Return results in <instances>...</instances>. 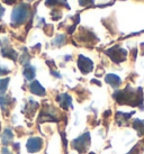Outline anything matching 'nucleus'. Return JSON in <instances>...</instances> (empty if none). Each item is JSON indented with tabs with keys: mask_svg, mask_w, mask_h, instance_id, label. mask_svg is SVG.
Masks as SVG:
<instances>
[{
	"mask_svg": "<svg viewBox=\"0 0 144 154\" xmlns=\"http://www.w3.org/2000/svg\"><path fill=\"white\" fill-rule=\"evenodd\" d=\"M114 98L119 103H127V105H132V106H137V105L142 103V90L139 89L135 92L132 88L127 87L123 91H117L116 94H114Z\"/></svg>",
	"mask_w": 144,
	"mask_h": 154,
	"instance_id": "f257e3e1",
	"label": "nucleus"
},
{
	"mask_svg": "<svg viewBox=\"0 0 144 154\" xmlns=\"http://www.w3.org/2000/svg\"><path fill=\"white\" fill-rule=\"evenodd\" d=\"M28 15H30V6L28 5L21 4L19 6H17L16 8L14 9L13 15H11L13 25H21L23 23L26 22V19L28 18Z\"/></svg>",
	"mask_w": 144,
	"mask_h": 154,
	"instance_id": "f03ea898",
	"label": "nucleus"
},
{
	"mask_svg": "<svg viewBox=\"0 0 144 154\" xmlns=\"http://www.w3.org/2000/svg\"><path fill=\"white\" fill-rule=\"evenodd\" d=\"M72 144H73V147L77 149L80 153L86 152V150L89 147V144H90L89 134H88V133H86V134H83L82 136L78 137L77 140H74V141L72 142Z\"/></svg>",
	"mask_w": 144,
	"mask_h": 154,
	"instance_id": "7ed1b4c3",
	"label": "nucleus"
},
{
	"mask_svg": "<svg viewBox=\"0 0 144 154\" xmlns=\"http://www.w3.org/2000/svg\"><path fill=\"white\" fill-rule=\"evenodd\" d=\"M106 53L110 56V59L114 61V62H116V63H119V62H122V61H125L126 55H127V53L125 50L119 48V47H117V46L108 50Z\"/></svg>",
	"mask_w": 144,
	"mask_h": 154,
	"instance_id": "20e7f679",
	"label": "nucleus"
},
{
	"mask_svg": "<svg viewBox=\"0 0 144 154\" xmlns=\"http://www.w3.org/2000/svg\"><path fill=\"white\" fill-rule=\"evenodd\" d=\"M78 66H79V69H80V71L82 73H89L90 71H92L93 64L91 60H89L88 57L80 55L79 60H78Z\"/></svg>",
	"mask_w": 144,
	"mask_h": 154,
	"instance_id": "39448f33",
	"label": "nucleus"
},
{
	"mask_svg": "<svg viewBox=\"0 0 144 154\" xmlns=\"http://www.w3.org/2000/svg\"><path fill=\"white\" fill-rule=\"evenodd\" d=\"M43 145V141L39 138V137H32L27 141V151L30 152V153H35V152H38V151L42 149Z\"/></svg>",
	"mask_w": 144,
	"mask_h": 154,
	"instance_id": "423d86ee",
	"label": "nucleus"
},
{
	"mask_svg": "<svg viewBox=\"0 0 144 154\" xmlns=\"http://www.w3.org/2000/svg\"><path fill=\"white\" fill-rule=\"evenodd\" d=\"M58 101L63 109H68L69 107H71V97L69 94H60L58 97Z\"/></svg>",
	"mask_w": 144,
	"mask_h": 154,
	"instance_id": "0eeeda50",
	"label": "nucleus"
},
{
	"mask_svg": "<svg viewBox=\"0 0 144 154\" xmlns=\"http://www.w3.org/2000/svg\"><path fill=\"white\" fill-rule=\"evenodd\" d=\"M30 91L37 96H45V89L41 86L38 81H34L30 83Z\"/></svg>",
	"mask_w": 144,
	"mask_h": 154,
	"instance_id": "6e6552de",
	"label": "nucleus"
},
{
	"mask_svg": "<svg viewBox=\"0 0 144 154\" xmlns=\"http://www.w3.org/2000/svg\"><path fill=\"white\" fill-rule=\"evenodd\" d=\"M105 80H106V82L108 85H110V86L114 87V88H117L121 85V82H122L121 78L118 75H116V74H107Z\"/></svg>",
	"mask_w": 144,
	"mask_h": 154,
	"instance_id": "1a4fd4ad",
	"label": "nucleus"
},
{
	"mask_svg": "<svg viewBox=\"0 0 144 154\" xmlns=\"http://www.w3.org/2000/svg\"><path fill=\"white\" fill-rule=\"evenodd\" d=\"M14 103V100L9 96H5V97H0V105H1V108H2V110L4 112H6V115L8 114V109H9V106Z\"/></svg>",
	"mask_w": 144,
	"mask_h": 154,
	"instance_id": "9d476101",
	"label": "nucleus"
},
{
	"mask_svg": "<svg viewBox=\"0 0 144 154\" xmlns=\"http://www.w3.org/2000/svg\"><path fill=\"white\" fill-rule=\"evenodd\" d=\"M13 132L10 131V129H5L4 134H2V136H1V140H2V143H4L5 145H7V144H9L10 142L13 141Z\"/></svg>",
	"mask_w": 144,
	"mask_h": 154,
	"instance_id": "9b49d317",
	"label": "nucleus"
},
{
	"mask_svg": "<svg viewBox=\"0 0 144 154\" xmlns=\"http://www.w3.org/2000/svg\"><path fill=\"white\" fill-rule=\"evenodd\" d=\"M2 55L6 56V57L11 59V60H16L17 53L14 51L13 48H10V47H4V48H2Z\"/></svg>",
	"mask_w": 144,
	"mask_h": 154,
	"instance_id": "f8f14e48",
	"label": "nucleus"
},
{
	"mask_svg": "<svg viewBox=\"0 0 144 154\" xmlns=\"http://www.w3.org/2000/svg\"><path fill=\"white\" fill-rule=\"evenodd\" d=\"M24 75L27 80H32L34 79L35 77V69L33 66H27V68L24 70Z\"/></svg>",
	"mask_w": 144,
	"mask_h": 154,
	"instance_id": "ddd939ff",
	"label": "nucleus"
},
{
	"mask_svg": "<svg viewBox=\"0 0 144 154\" xmlns=\"http://www.w3.org/2000/svg\"><path fill=\"white\" fill-rule=\"evenodd\" d=\"M8 82L9 78L0 79V94H5V91L7 90V87H8Z\"/></svg>",
	"mask_w": 144,
	"mask_h": 154,
	"instance_id": "4468645a",
	"label": "nucleus"
},
{
	"mask_svg": "<svg viewBox=\"0 0 144 154\" xmlns=\"http://www.w3.org/2000/svg\"><path fill=\"white\" fill-rule=\"evenodd\" d=\"M133 126L135 127L137 131H140V134L142 135V134H144V122L143 120H135L134 122V124H133Z\"/></svg>",
	"mask_w": 144,
	"mask_h": 154,
	"instance_id": "2eb2a0df",
	"label": "nucleus"
},
{
	"mask_svg": "<svg viewBox=\"0 0 144 154\" xmlns=\"http://www.w3.org/2000/svg\"><path fill=\"white\" fill-rule=\"evenodd\" d=\"M60 2H62V4H65V5H68L67 4V1L65 0H46V6H51V7H53V6H55V5H58L60 4Z\"/></svg>",
	"mask_w": 144,
	"mask_h": 154,
	"instance_id": "dca6fc26",
	"label": "nucleus"
},
{
	"mask_svg": "<svg viewBox=\"0 0 144 154\" xmlns=\"http://www.w3.org/2000/svg\"><path fill=\"white\" fill-rule=\"evenodd\" d=\"M64 35H60V36H58V37H56V38L54 39V42H53V44H54V45H62V44L64 43Z\"/></svg>",
	"mask_w": 144,
	"mask_h": 154,
	"instance_id": "f3484780",
	"label": "nucleus"
},
{
	"mask_svg": "<svg viewBox=\"0 0 144 154\" xmlns=\"http://www.w3.org/2000/svg\"><path fill=\"white\" fill-rule=\"evenodd\" d=\"M95 0H79V2H80L81 6H86V5H89V4H92Z\"/></svg>",
	"mask_w": 144,
	"mask_h": 154,
	"instance_id": "a211bd4d",
	"label": "nucleus"
},
{
	"mask_svg": "<svg viewBox=\"0 0 144 154\" xmlns=\"http://www.w3.org/2000/svg\"><path fill=\"white\" fill-rule=\"evenodd\" d=\"M10 71H9L8 69L6 68H2L1 65H0V75H5V74H7V73H9Z\"/></svg>",
	"mask_w": 144,
	"mask_h": 154,
	"instance_id": "6ab92c4d",
	"label": "nucleus"
},
{
	"mask_svg": "<svg viewBox=\"0 0 144 154\" xmlns=\"http://www.w3.org/2000/svg\"><path fill=\"white\" fill-rule=\"evenodd\" d=\"M1 154H11V152L9 151L8 147H6V146H5L4 149H2V151H1Z\"/></svg>",
	"mask_w": 144,
	"mask_h": 154,
	"instance_id": "aec40b11",
	"label": "nucleus"
},
{
	"mask_svg": "<svg viewBox=\"0 0 144 154\" xmlns=\"http://www.w3.org/2000/svg\"><path fill=\"white\" fill-rule=\"evenodd\" d=\"M4 13H5V9L0 6V18H1V16H2V14H4Z\"/></svg>",
	"mask_w": 144,
	"mask_h": 154,
	"instance_id": "412c9836",
	"label": "nucleus"
},
{
	"mask_svg": "<svg viewBox=\"0 0 144 154\" xmlns=\"http://www.w3.org/2000/svg\"><path fill=\"white\" fill-rule=\"evenodd\" d=\"M5 1H6V2H7V4H11V2H14V1H15V0H5Z\"/></svg>",
	"mask_w": 144,
	"mask_h": 154,
	"instance_id": "4be33fe9",
	"label": "nucleus"
},
{
	"mask_svg": "<svg viewBox=\"0 0 144 154\" xmlns=\"http://www.w3.org/2000/svg\"><path fill=\"white\" fill-rule=\"evenodd\" d=\"M28 1H33V0H28Z\"/></svg>",
	"mask_w": 144,
	"mask_h": 154,
	"instance_id": "5701e85b",
	"label": "nucleus"
},
{
	"mask_svg": "<svg viewBox=\"0 0 144 154\" xmlns=\"http://www.w3.org/2000/svg\"><path fill=\"white\" fill-rule=\"evenodd\" d=\"M90 154H95V153H90Z\"/></svg>",
	"mask_w": 144,
	"mask_h": 154,
	"instance_id": "b1692460",
	"label": "nucleus"
}]
</instances>
